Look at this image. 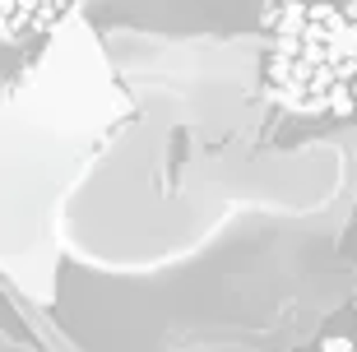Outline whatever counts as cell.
<instances>
[{"label": "cell", "instance_id": "6da1fadb", "mask_svg": "<svg viewBox=\"0 0 357 352\" xmlns=\"http://www.w3.org/2000/svg\"><path fill=\"white\" fill-rule=\"evenodd\" d=\"M344 204L311 218L237 213L185 260L149 269L153 315L70 320L89 352L153 325V339L126 352H288L311 339L348 297L353 274L339 260Z\"/></svg>", "mask_w": 357, "mask_h": 352}, {"label": "cell", "instance_id": "7a4b0ae2", "mask_svg": "<svg viewBox=\"0 0 357 352\" xmlns=\"http://www.w3.org/2000/svg\"><path fill=\"white\" fill-rule=\"evenodd\" d=\"M135 121L102 42L66 19L0 98V269L52 306L61 287V209L84 171Z\"/></svg>", "mask_w": 357, "mask_h": 352}, {"label": "cell", "instance_id": "3957f363", "mask_svg": "<svg viewBox=\"0 0 357 352\" xmlns=\"http://www.w3.org/2000/svg\"><path fill=\"white\" fill-rule=\"evenodd\" d=\"M102 52L130 93L135 116L190 139L195 148H246L265 112L260 38L153 42L135 33L102 38Z\"/></svg>", "mask_w": 357, "mask_h": 352}, {"label": "cell", "instance_id": "277c9868", "mask_svg": "<svg viewBox=\"0 0 357 352\" xmlns=\"http://www.w3.org/2000/svg\"><path fill=\"white\" fill-rule=\"evenodd\" d=\"M265 107L348 116L357 107V10L344 0H278L260 38Z\"/></svg>", "mask_w": 357, "mask_h": 352}, {"label": "cell", "instance_id": "5b68a950", "mask_svg": "<svg viewBox=\"0 0 357 352\" xmlns=\"http://www.w3.org/2000/svg\"><path fill=\"white\" fill-rule=\"evenodd\" d=\"M70 0H0V42H24L66 24Z\"/></svg>", "mask_w": 357, "mask_h": 352}, {"label": "cell", "instance_id": "8992f818", "mask_svg": "<svg viewBox=\"0 0 357 352\" xmlns=\"http://www.w3.org/2000/svg\"><path fill=\"white\" fill-rule=\"evenodd\" d=\"M0 352H28V348H19V343H10L5 334H0Z\"/></svg>", "mask_w": 357, "mask_h": 352}]
</instances>
